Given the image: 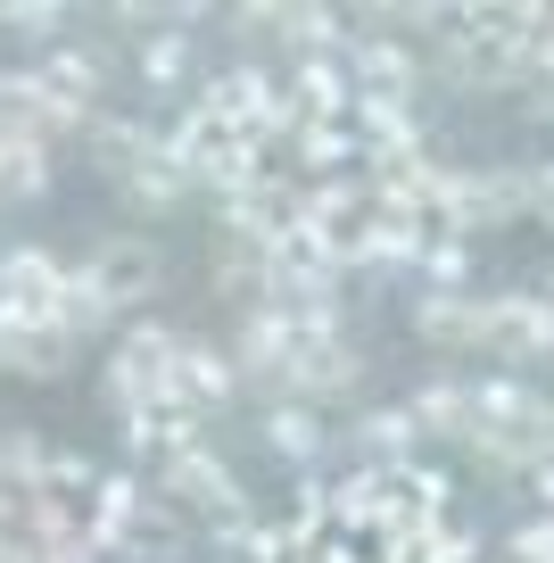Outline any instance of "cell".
<instances>
[{
	"instance_id": "cell-12",
	"label": "cell",
	"mask_w": 554,
	"mask_h": 563,
	"mask_svg": "<svg viewBox=\"0 0 554 563\" xmlns=\"http://www.w3.org/2000/svg\"><path fill=\"white\" fill-rule=\"evenodd\" d=\"M406 415H414V431H439V440H472V382H447V373H439V382H422V389H414V406H406Z\"/></svg>"
},
{
	"instance_id": "cell-18",
	"label": "cell",
	"mask_w": 554,
	"mask_h": 563,
	"mask_svg": "<svg viewBox=\"0 0 554 563\" xmlns=\"http://www.w3.org/2000/svg\"><path fill=\"white\" fill-rule=\"evenodd\" d=\"M124 191H133V199H141V208H174V199L191 191V183H182V166H174V158H166V150H157V158H141V166H133V175H124Z\"/></svg>"
},
{
	"instance_id": "cell-21",
	"label": "cell",
	"mask_w": 554,
	"mask_h": 563,
	"mask_svg": "<svg viewBox=\"0 0 554 563\" xmlns=\"http://www.w3.org/2000/svg\"><path fill=\"white\" fill-rule=\"evenodd\" d=\"M34 563H100L91 547H58V555H34Z\"/></svg>"
},
{
	"instance_id": "cell-17",
	"label": "cell",
	"mask_w": 554,
	"mask_h": 563,
	"mask_svg": "<svg viewBox=\"0 0 554 563\" xmlns=\"http://www.w3.org/2000/svg\"><path fill=\"white\" fill-rule=\"evenodd\" d=\"M414 415L406 406H381V415H364V456L381 464V473H398V464H414Z\"/></svg>"
},
{
	"instance_id": "cell-8",
	"label": "cell",
	"mask_w": 554,
	"mask_h": 563,
	"mask_svg": "<svg viewBox=\"0 0 554 563\" xmlns=\"http://www.w3.org/2000/svg\"><path fill=\"white\" fill-rule=\"evenodd\" d=\"M290 150H298V166H307L314 183L347 175V166H356V124H347V117H298Z\"/></svg>"
},
{
	"instance_id": "cell-10",
	"label": "cell",
	"mask_w": 554,
	"mask_h": 563,
	"mask_svg": "<svg viewBox=\"0 0 554 563\" xmlns=\"http://www.w3.org/2000/svg\"><path fill=\"white\" fill-rule=\"evenodd\" d=\"M166 489L182 497V506H208V514H215V506H224L232 489H241V481L224 473V456H215L208 440H191V448H182V456L166 464Z\"/></svg>"
},
{
	"instance_id": "cell-1",
	"label": "cell",
	"mask_w": 554,
	"mask_h": 563,
	"mask_svg": "<svg viewBox=\"0 0 554 563\" xmlns=\"http://www.w3.org/2000/svg\"><path fill=\"white\" fill-rule=\"evenodd\" d=\"M174 356H182V340H174L166 323H149V316L124 323V332H117V356H108V398H117V415L174 398Z\"/></svg>"
},
{
	"instance_id": "cell-16",
	"label": "cell",
	"mask_w": 554,
	"mask_h": 563,
	"mask_svg": "<svg viewBox=\"0 0 554 563\" xmlns=\"http://www.w3.org/2000/svg\"><path fill=\"white\" fill-rule=\"evenodd\" d=\"M42 183H51V141L0 133V199H42Z\"/></svg>"
},
{
	"instance_id": "cell-20",
	"label": "cell",
	"mask_w": 554,
	"mask_h": 563,
	"mask_svg": "<svg viewBox=\"0 0 554 563\" xmlns=\"http://www.w3.org/2000/svg\"><path fill=\"white\" fill-rule=\"evenodd\" d=\"M505 555H513V563H554V514H530V522L513 530Z\"/></svg>"
},
{
	"instance_id": "cell-22",
	"label": "cell",
	"mask_w": 554,
	"mask_h": 563,
	"mask_svg": "<svg viewBox=\"0 0 554 563\" xmlns=\"http://www.w3.org/2000/svg\"><path fill=\"white\" fill-rule=\"evenodd\" d=\"M538 299H546V307H554V282H546V290H538Z\"/></svg>"
},
{
	"instance_id": "cell-9",
	"label": "cell",
	"mask_w": 554,
	"mask_h": 563,
	"mask_svg": "<svg viewBox=\"0 0 554 563\" xmlns=\"http://www.w3.org/2000/svg\"><path fill=\"white\" fill-rule=\"evenodd\" d=\"M224 398H232V365L215 349H182V356H174V406H182L191 422L215 415Z\"/></svg>"
},
{
	"instance_id": "cell-15",
	"label": "cell",
	"mask_w": 554,
	"mask_h": 563,
	"mask_svg": "<svg viewBox=\"0 0 554 563\" xmlns=\"http://www.w3.org/2000/svg\"><path fill=\"white\" fill-rule=\"evenodd\" d=\"M257 431H265V448H274L281 464H323V422H314V406H281L274 398Z\"/></svg>"
},
{
	"instance_id": "cell-13",
	"label": "cell",
	"mask_w": 554,
	"mask_h": 563,
	"mask_svg": "<svg viewBox=\"0 0 554 563\" xmlns=\"http://www.w3.org/2000/svg\"><path fill=\"white\" fill-rule=\"evenodd\" d=\"M133 67H141V84H182V75L199 67L191 25L174 18V25H157V34H141V42H133Z\"/></svg>"
},
{
	"instance_id": "cell-2",
	"label": "cell",
	"mask_w": 554,
	"mask_h": 563,
	"mask_svg": "<svg viewBox=\"0 0 554 563\" xmlns=\"http://www.w3.org/2000/svg\"><path fill=\"white\" fill-rule=\"evenodd\" d=\"M100 75H108V58H100V51H84V42H51V51L34 58V84H42V100H51V117H58V124H91Z\"/></svg>"
},
{
	"instance_id": "cell-3",
	"label": "cell",
	"mask_w": 554,
	"mask_h": 563,
	"mask_svg": "<svg viewBox=\"0 0 554 563\" xmlns=\"http://www.w3.org/2000/svg\"><path fill=\"white\" fill-rule=\"evenodd\" d=\"M488 349H505L513 365H538V356H554V307L530 299V290H505V299H488Z\"/></svg>"
},
{
	"instance_id": "cell-6",
	"label": "cell",
	"mask_w": 554,
	"mask_h": 563,
	"mask_svg": "<svg viewBox=\"0 0 554 563\" xmlns=\"http://www.w3.org/2000/svg\"><path fill=\"white\" fill-rule=\"evenodd\" d=\"M191 440H199V431H191V415H182L174 398H157V406H133V415H124V448H133L141 464H174V456H182Z\"/></svg>"
},
{
	"instance_id": "cell-14",
	"label": "cell",
	"mask_w": 554,
	"mask_h": 563,
	"mask_svg": "<svg viewBox=\"0 0 554 563\" xmlns=\"http://www.w3.org/2000/svg\"><path fill=\"white\" fill-rule=\"evenodd\" d=\"M108 316H117V307H108V290L91 282V265H67V282H58V307H51V323L75 340V349H84V332H100Z\"/></svg>"
},
{
	"instance_id": "cell-19",
	"label": "cell",
	"mask_w": 554,
	"mask_h": 563,
	"mask_svg": "<svg viewBox=\"0 0 554 563\" xmlns=\"http://www.w3.org/2000/svg\"><path fill=\"white\" fill-rule=\"evenodd\" d=\"M422 274H431V290H464L472 241H455V232H431V241H422Z\"/></svg>"
},
{
	"instance_id": "cell-5",
	"label": "cell",
	"mask_w": 554,
	"mask_h": 563,
	"mask_svg": "<svg viewBox=\"0 0 554 563\" xmlns=\"http://www.w3.org/2000/svg\"><path fill=\"white\" fill-rule=\"evenodd\" d=\"M414 332L439 340V349H480L488 340V299H464V290H431L414 307Z\"/></svg>"
},
{
	"instance_id": "cell-11",
	"label": "cell",
	"mask_w": 554,
	"mask_h": 563,
	"mask_svg": "<svg viewBox=\"0 0 554 563\" xmlns=\"http://www.w3.org/2000/svg\"><path fill=\"white\" fill-rule=\"evenodd\" d=\"M75 356V340L58 332V323H25V316H0V365L18 373H58Z\"/></svg>"
},
{
	"instance_id": "cell-7",
	"label": "cell",
	"mask_w": 554,
	"mask_h": 563,
	"mask_svg": "<svg viewBox=\"0 0 554 563\" xmlns=\"http://www.w3.org/2000/svg\"><path fill=\"white\" fill-rule=\"evenodd\" d=\"M91 282L108 290V307H133L157 290V249L149 241H108L100 257H91Z\"/></svg>"
},
{
	"instance_id": "cell-4",
	"label": "cell",
	"mask_w": 554,
	"mask_h": 563,
	"mask_svg": "<svg viewBox=\"0 0 554 563\" xmlns=\"http://www.w3.org/2000/svg\"><path fill=\"white\" fill-rule=\"evenodd\" d=\"M290 365H298V323H290V307H274V299H257L248 307V323H241V373H257V382H290Z\"/></svg>"
}]
</instances>
